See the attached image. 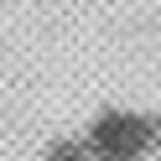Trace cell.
<instances>
[{
    "mask_svg": "<svg viewBox=\"0 0 161 161\" xmlns=\"http://www.w3.org/2000/svg\"><path fill=\"white\" fill-rule=\"evenodd\" d=\"M78 140L94 161H156V114L135 104H104Z\"/></svg>",
    "mask_w": 161,
    "mask_h": 161,
    "instance_id": "cell-1",
    "label": "cell"
},
{
    "mask_svg": "<svg viewBox=\"0 0 161 161\" xmlns=\"http://www.w3.org/2000/svg\"><path fill=\"white\" fill-rule=\"evenodd\" d=\"M156 114V161H161V109H151Z\"/></svg>",
    "mask_w": 161,
    "mask_h": 161,
    "instance_id": "cell-3",
    "label": "cell"
},
{
    "mask_svg": "<svg viewBox=\"0 0 161 161\" xmlns=\"http://www.w3.org/2000/svg\"><path fill=\"white\" fill-rule=\"evenodd\" d=\"M42 161H94V156H88V146L78 135H63V140H52V146L42 151Z\"/></svg>",
    "mask_w": 161,
    "mask_h": 161,
    "instance_id": "cell-2",
    "label": "cell"
}]
</instances>
